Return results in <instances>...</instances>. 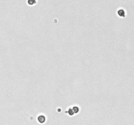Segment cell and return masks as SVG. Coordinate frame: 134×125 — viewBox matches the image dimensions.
Segmentation results:
<instances>
[{"mask_svg":"<svg viewBox=\"0 0 134 125\" xmlns=\"http://www.w3.org/2000/svg\"><path fill=\"white\" fill-rule=\"evenodd\" d=\"M37 120L40 123H44L46 121V118L44 115H39L37 118Z\"/></svg>","mask_w":134,"mask_h":125,"instance_id":"6da1fadb","label":"cell"},{"mask_svg":"<svg viewBox=\"0 0 134 125\" xmlns=\"http://www.w3.org/2000/svg\"><path fill=\"white\" fill-rule=\"evenodd\" d=\"M72 110L73 111L74 113H77L79 111V108L77 106H74L73 108H72Z\"/></svg>","mask_w":134,"mask_h":125,"instance_id":"7a4b0ae2","label":"cell"},{"mask_svg":"<svg viewBox=\"0 0 134 125\" xmlns=\"http://www.w3.org/2000/svg\"><path fill=\"white\" fill-rule=\"evenodd\" d=\"M67 113L69 115H74V112L73 111V110H72V108H69V110H67Z\"/></svg>","mask_w":134,"mask_h":125,"instance_id":"3957f363","label":"cell"}]
</instances>
